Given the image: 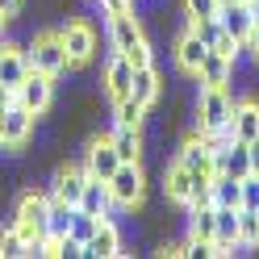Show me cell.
<instances>
[{
  "mask_svg": "<svg viewBox=\"0 0 259 259\" xmlns=\"http://www.w3.org/2000/svg\"><path fill=\"white\" fill-rule=\"evenodd\" d=\"M113 255H125V251H121V230L109 213V218H101L96 234L84 242V259H113Z\"/></svg>",
  "mask_w": 259,
  "mask_h": 259,
  "instance_id": "8fae6325",
  "label": "cell"
},
{
  "mask_svg": "<svg viewBox=\"0 0 259 259\" xmlns=\"http://www.w3.org/2000/svg\"><path fill=\"white\" fill-rule=\"evenodd\" d=\"M230 138H242L251 142L259 138V101H234V113H230Z\"/></svg>",
  "mask_w": 259,
  "mask_h": 259,
  "instance_id": "ac0fdd59",
  "label": "cell"
},
{
  "mask_svg": "<svg viewBox=\"0 0 259 259\" xmlns=\"http://www.w3.org/2000/svg\"><path fill=\"white\" fill-rule=\"evenodd\" d=\"M222 5H234V0H222Z\"/></svg>",
  "mask_w": 259,
  "mask_h": 259,
  "instance_id": "8d00e7d4",
  "label": "cell"
},
{
  "mask_svg": "<svg viewBox=\"0 0 259 259\" xmlns=\"http://www.w3.org/2000/svg\"><path fill=\"white\" fill-rule=\"evenodd\" d=\"M192 180H197V176H192L180 159H176L171 167H163V197L171 201V205H184L188 209V192H192Z\"/></svg>",
  "mask_w": 259,
  "mask_h": 259,
  "instance_id": "d6986e66",
  "label": "cell"
},
{
  "mask_svg": "<svg viewBox=\"0 0 259 259\" xmlns=\"http://www.w3.org/2000/svg\"><path fill=\"white\" fill-rule=\"evenodd\" d=\"M130 84H134V67H130V59L125 55H113L105 63V96H109V101H125Z\"/></svg>",
  "mask_w": 259,
  "mask_h": 259,
  "instance_id": "2e32d148",
  "label": "cell"
},
{
  "mask_svg": "<svg viewBox=\"0 0 259 259\" xmlns=\"http://www.w3.org/2000/svg\"><path fill=\"white\" fill-rule=\"evenodd\" d=\"M25 55H29V67L42 71V75H51V79H59L63 71H71V67H67V51H63V34H59V29H46V34H38L34 42L25 46Z\"/></svg>",
  "mask_w": 259,
  "mask_h": 259,
  "instance_id": "3957f363",
  "label": "cell"
},
{
  "mask_svg": "<svg viewBox=\"0 0 259 259\" xmlns=\"http://www.w3.org/2000/svg\"><path fill=\"white\" fill-rule=\"evenodd\" d=\"M79 209H88V213H96V218H109L113 209V192H109V184L105 180H96V176H88V184H84V192H79V201H75Z\"/></svg>",
  "mask_w": 259,
  "mask_h": 259,
  "instance_id": "ffe728a7",
  "label": "cell"
},
{
  "mask_svg": "<svg viewBox=\"0 0 259 259\" xmlns=\"http://www.w3.org/2000/svg\"><path fill=\"white\" fill-rule=\"evenodd\" d=\"M238 247H259V209H238Z\"/></svg>",
  "mask_w": 259,
  "mask_h": 259,
  "instance_id": "484cf974",
  "label": "cell"
},
{
  "mask_svg": "<svg viewBox=\"0 0 259 259\" xmlns=\"http://www.w3.org/2000/svg\"><path fill=\"white\" fill-rule=\"evenodd\" d=\"M46 213H51V192H21L13 209V226L21 230L25 242L46 238Z\"/></svg>",
  "mask_w": 259,
  "mask_h": 259,
  "instance_id": "277c9868",
  "label": "cell"
},
{
  "mask_svg": "<svg viewBox=\"0 0 259 259\" xmlns=\"http://www.w3.org/2000/svg\"><path fill=\"white\" fill-rule=\"evenodd\" d=\"M105 184H109L113 205H117V209H138V205H142V197H147V176H142V163H138V159L121 163V167L113 171Z\"/></svg>",
  "mask_w": 259,
  "mask_h": 259,
  "instance_id": "5b68a950",
  "label": "cell"
},
{
  "mask_svg": "<svg viewBox=\"0 0 259 259\" xmlns=\"http://www.w3.org/2000/svg\"><path fill=\"white\" fill-rule=\"evenodd\" d=\"M213 247H218V255H234V251H242V247H238V209H218Z\"/></svg>",
  "mask_w": 259,
  "mask_h": 259,
  "instance_id": "7402d4cb",
  "label": "cell"
},
{
  "mask_svg": "<svg viewBox=\"0 0 259 259\" xmlns=\"http://www.w3.org/2000/svg\"><path fill=\"white\" fill-rule=\"evenodd\" d=\"M101 9H105V17H113V13H130L134 0H101Z\"/></svg>",
  "mask_w": 259,
  "mask_h": 259,
  "instance_id": "4dcf8cb0",
  "label": "cell"
},
{
  "mask_svg": "<svg viewBox=\"0 0 259 259\" xmlns=\"http://www.w3.org/2000/svg\"><path fill=\"white\" fill-rule=\"evenodd\" d=\"M17 105H25L34 117H42V113L55 105V79L42 75V71H29L21 79V88H17Z\"/></svg>",
  "mask_w": 259,
  "mask_h": 259,
  "instance_id": "ba28073f",
  "label": "cell"
},
{
  "mask_svg": "<svg viewBox=\"0 0 259 259\" xmlns=\"http://www.w3.org/2000/svg\"><path fill=\"white\" fill-rule=\"evenodd\" d=\"M242 51H251V55L259 59V21H255V29H251V38H247V46H242Z\"/></svg>",
  "mask_w": 259,
  "mask_h": 259,
  "instance_id": "d6a6232c",
  "label": "cell"
},
{
  "mask_svg": "<svg viewBox=\"0 0 259 259\" xmlns=\"http://www.w3.org/2000/svg\"><path fill=\"white\" fill-rule=\"evenodd\" d=\"M159 92H163V79H159L155 63H151V67H134V84H130V96H134L142 109H151V105L159 101Z\"/></svg>",
  "mask_w": 259,
  "mask_h": 259,
  "instance_id": "44dd1931",
  "label": "cell"
},
{
  "mask_svg": "<svg viewBox=\"0 0 259 259\" xmlns=\"http://www.w3.org/2000/svg\"><path fill=\"white\" fill-rule=\"evenodd\" d=\"M218 21H222V29H226V34H230V38L238 42V51H242V46H247V38H251V29H255V13H251V5H247V0L222 5Z\"/></svg>",
  "mask_w": 259,
  "mask_h": 259,
  "instance_id": "7c38bea8",
  "label": "cell"
},
{
  "mask_svg": "<svg viewBox=\"0 0 259 259\" xmlns=\"http://www.w3.org/2000/svg\"><path fill=\"white\" fill-rule=\"evenodd\" d=\"M84 184H88V167H84V163H63V167L55 171L51 192H55L59 201L75 205V201H79V192H84Z\"/></svg>",
  "mask_w": 259,
  "mask_h": 259,
  "instance_id": "5bb4252c",
  "label": "cell"
},
{
  "mask_svg": "<svg viewBox=\"0 0 259 259\" xmlns=\"http://www.w3.org/2000/svg\"><path fill=\"white\" fill-rule=\"evenodd\" d=\"M17 255H29V242L21 238V230L17 226H5V230H0V259H17Z\"/></svg>",
  "mask_w": 259,
  "mask_h": 259,
  "instance_id": "4316f807",
  "label": "cell"
},
{
  "mask_svg": "<svg viewBox=\"0 0 259 259\" xmlns=\"http://www.w3.org/2000/svg\"><path fill=\"white\" fill-rule=\"evenodd\" d=\"M34 113H29L25 105L13 101L5 113H0V151H9V155H17L29 147V138H34Z\"/></svg>",
  "mask_w": 259,
  "mask_h": 259,
  "instance_id": "8992f818",
  "label": "cell"
},
{
  "mask_svg": "<svg viewBox=\"0 0 259 259\" xmlns=\"http://www.w3.org/2000/svg\"><path fill=\"white\" fill-rule=\"evenodd\" d=\"M205 55H209V46L197 38V29H188V34L176 38V67H180L184 75H197V67L205 63Z\"/></svg>",
  "mask_w": 259,
  "mask_h": 259,
  "instance_id": "e0dca14e",
  "label": "cell"
},
{
  "mask_svg": "<svg viewBox=\"0 0 259 259\" xmlns=\"http://www.w3.org/2000/svg\"><path fill=\"white\" fill-rule=\"evenodd\" d=\"M21 5H25V0H0V13H5V17L13 21V17L21 13Z\"/></svg>",
  "mask_w": 259,
  "mask_h": 259,
  "instance_id": "1f68e13d",
  "label": "cell"
},
{
  "mask_svg": "<svg viewBox=\"0 0 259 259\" xmlns=\"http://www.w3.org/2000/svg\"><path fill=\"white\" fill-rule=\"evenodd\" d=\"M5 25H9V17H5V13H0V29H5Z\"/></svg>",
  "mask_w": 259,
  "mask_h": 259,
  "instance_id": "d590c367",
  "label": "cell"
},
{
  "mask_svg": "<svg viewBox=\"0 0 259 259\" xmlns=\"http://www.w3.org/2000/svg\"><path fill=\"white\" fill-rule=\"evenodd\" d=\"M109 142L117 147L121 163H130V159H138V155H142V125H125V121H113V134H109Z\"/></svg>",
  "mask_w": 259,
  "mask_h": 259,
  "instance_id": "603a6c76",
  "label": "cell"
},
{
  "mask_svg": "<svg viewBox=\"0 0 259 259\" xmlns=\"http://www.w3.org/2000/svg\"><path fill=\"white\" fill-rule=\"evenodd\" d=\"M247 5H251V13H255V21H259V0H247Z\"/></svg>",
  "mask_w": 259,
  "mask_h": 259,
  "instance_id": "e575fe53",
  "label": "cell"
},
{
  "mask_svg": "<svg viewBox=\"0 0 259 259\" xmlns=\"http://www.w3.org/2000/svg\"><path fill=\"white\" fill-rule=\"evenodd\" d=\"M63 34V51H67V67H84V63H92V51H96V34L92 25L84 17H75L59 29Z\"/></svg>",
  "mask_w": 259,
  "mask_h": 259,
  "instance_id": "52a82bcc",
  "label": "cell"
},
{
  "mask_svg": "<svg viewBox=\"0 0 259 259\" xmlns=\"http://www.w3.org/2000/svg\"><path fill=\"white\" fill-rule=\"evenodd\" d=\"M71 209L75 205H67V201H59L55 197V192H51V213H46V238H63V234H67L71 230Z\"/></svg>",
  "mask_w": 259,
  "mask_h": 259,
  "instance_id": "d4e9b609",
  "label": "cell"
},
{
  "mask_svg": "<svg viewBox=\"0 0 259 259\" xmlns=\"http://www.w3.org/2000/svg\"><path fill=\"white\" fill-rule=\"evenodd\" d=\"M213 209H242V180L213 176Z\"/></svg>",
  "mask_w": 259,
  "mask_h": 259,
  "instance_id": "cb8c5ba5",
  "label": "cell"
},
{
  "mask_svg": "<svg viewBox=\"0 0 259 259\" xmlns=\"http://www.w3.org/2000/svg\"><path fill=\"white\" fill-rule=\"evenodd\" d=\"M29 71H34V67H29L25 46H17V42H5V38H0V84L17 92V88H21V79H25Z\"/></svg>",
  "mask_w": 259,
  "mask_h": 259,
  "instance_id": "30bf717a",
  "label": "cell"
},
{
  "mask_svg": "<svg viewBox=\"0 0 259 259\" xmlns=\"http://www.w3.org/2000/svg\"><path fill=\"white\" fill-rule=\"evenodd\" d=\"M192 79H197L201 88H226V84L234 79V59H226V55H218V51H209Z\"/></svg>",
  "mask_w": 259,
  "mask_h": 259,
  "instance_id": "9a60e30c",
  "label": "cell"
},
{
  "mask_svg": "<svg viewBox=\"0 0 259 259\" xmlns=\"http://www.w3.org/2000/svg\"><path fill=\"white\" fill-rule=\"evenodd\" d=\"M176 159H180L192 176H213V142H209L201 130H192V134L184 138V147H180Z\"/></svg>",
  "mask_w": 259,
  "mask_h": 259,
  "instance_id": "9c48e42d",
  "label": "cell"
},
{
  "mask_svg": "<svg viewBox=\"0 0 259 259\" xmlns=\"http://www.w3.org/2000/svg\"><path fill=\"white\" fill-rule=\"evenodd\" d=\"M184 13H188V21H209L222 13V0H184Z\"/></svg>",
  "mask_w": 259,
  "mask_h": 259,
  "instance_id": "f1b7e54d",
  "label": "cell"
},
{
  "mask_svg": "<svg viewBox=\"0 0 259 259\" xmlns=\"http://www.w3.org/2000/svg\"><path fill=\"white\" fill-rule=\"evenodd\" d=\"M234 96L226 88H201L197 92V130L201 134H230Z\"/></svg>",
  "mask_w": 259,
  "mask_h": 259,
  "instance_id": "7a4b0ae2",
  "label": "cell"
},
{
  "mask_svg": "<svg viewBox=\"0 0 259 259\" xmlns=\"http://www.w3.org/2000/svg\"><path fill=\"white\" fill-rule=\"evenodd\" d=\"M151 109H142L134 96H125V101H113V121H125V125H142L147 121Z\"/></svg>",
  "mask_w": 259,
  "mask_h": 259,
  "instance_id": "83f0119b",
  "label": "cell"
},
{
  "mask_svg": "<svg viewBox=\"0 0 259 259\" xmlns=\"http://www.w3.org/2000/svg\"><path fill=\"white\" fill-rule=\"evenodd\" d=\"M84 167H88V176H96V180H109V176L121 167V155H117V147H113L109 138H92L88 155H84Z\"/></svg>",
  "mask_w": 259,
  "mask_h": 259,
  "instance_id": "4fadbf2b",
  "label": "cell"
},
{
  "mask_svg": "<svg viewBox=\"0 0 259 259\" xmlns=\"http://www.w3.org/2000/svg\"><path fill=\"white\" fill-rule=\"evenodd\" d=\"M242 209H259V176H242Z\"/></svg>",
  "mask_w": 259,
  "mask_h": 259,
  "instance_id": "f546056e",
  "label": "cell"
},
{
  "mask_svg": "<svg viewBox=\"0 0 259 259\" xmlns=\"http://www.w3.org/2000/svg\"><path fill=\"white\" fill-rule=\"evenodd\" d=\"M109 42H113V55H125L130 67H151L155 55H151V42L142 34V21L130 13H113L109 17Z\"/></svg>",
  "mask_w": 259,
  "mask_h": 259,
  "instance_id": "6da1fadb",
  "label": "cell"
},
{
  "mask_svg": "<svg viewBox=\"0 0 259 259\" xmlns=\"http://www.w3.org/2000/svg\"><path fill=\"white\" fill-rule=\"evenodd\" d=\"M247 147H251V171L259 176V138H251V142H247Z\"/></svg>",
  "mask_w": 259,
  "mask_h": 259,
  "instance_id": "836d02e7",
  "label": "cell"
}]
</instances>
